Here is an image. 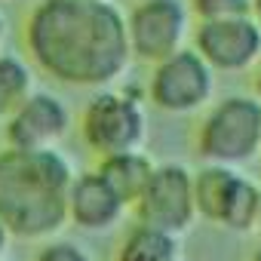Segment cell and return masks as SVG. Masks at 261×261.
<instances>
[{"label": "cell", "mask_w": 261, "mask_h": 261, "mask_svg": "<svg viewBox=\"0 0 261 261\" xmlns=\"http://www.w3.org/2000/svg\"><path fill=\"white\" fill-rule=\"evenodd\" d=\"M28 46L65 83L101 86L129 62L123 16L105 0H43L28 19Z\"/></svg>", "instance_id": "1"}, {"label": "cell", "mask_w": 261, "mask_h": 261, "mask_svg": "<svg viewBox=\"0 0 261 261\" xmlns=\"http://www.w3.org/2000/svg\"><path fill=\"white\" fill-rule=\"evenodd\" d=\"M68 163L49 151L10 148L0 154V221L10 233L43 237L68 218Z\"/></svg>", "instance_id": "2"}, {"label": "cell", "mask_w": 261, "mask_h": 261, "mask_svg": "<svg viewBox=\"0 0 261 261\" xmlns=\"http://www.w3.org/2000/svg\"><path fill=\"white\" fill-rule=\"evenodd\" d=\"M261 145V101L233 95L224 98L200 129V154L212 163L249 160Z\"/></svg>", "instance_id": "3"}, {"label": "cell", "mask_w": 261, "mask_h": 261, "mask_svg": "<svg viewBox=\"0 0 261 261\" xmlns=\"http://www.w3.org/2000/svg\"><path fill=\"white\" fill-rule=\"evenodd\" d=\"M142 133H145V117L129 95L105 92L92 98L83 114V136L89 148L98 151L101 157L133 151L142 142Z\"/></svg>", "instance_id": "4"}, {"label": "cell", "mask_w": 261, "mask_h": 261, "mask_svg": "<svg viewBox=\"0 0 261 261\" xmlns=\"http://www.w3.org/2000/svg\"><path fill=\"white\" fill-rule=\"evenodd\" d=\"M139 203V218L148 227L181 233L194 218V181L181 166H160L151 172Z\"/></svg>", "instance_id": "5"}, {"label": "cell", "mask_w": 261, "mask_h": 261, "mask_svg": "<svg viewBox=\"0 0 261 261\" xmlns=\"http://www.w3.org/2000/svg\"><path fill=\"white\" fill-rule=\"evenodd\" d=\"M212 92V71L200 59V53L175 49L157 65V74L151 80V98L157 108L181 114L203 105Z\"/></svg>", "instance_id": "6"}, {"label": "cell", "mask_w": 261, "mask_h": 261, "mask_svg": "<svg viewBox=\"0 0 261 261\" xmlns=\"http://www.w3.org/2000/svg\"><path fill=\"white\" fill-rule=\"evenodd\" d=\"M185 7L178 0H142L126 25L129 49L139 59L163 62L172 56L185 37Z\"/></svg>", "instance_id": "7"}, {"label": "cell", "mask_w": 261, "mask_h": 261, "mask_svg": "<svg viewBox=\"0 0 261 261\" xmlns=\"http://www.w3.org/2000/svg\"><path fill=\"white\" fill-rule=\"evenodd\" d=\"M197 49L200 59L209 68L221 71H240L252 65L261 53V28L249 16L233 19H209L197 31Z\"/></svg>", "instance_id": "8"}, {"label": "cell", "mask_w": 261, "mask_h": 261, "mask_svg": "<svg viewBox=\"0 0 261 261\" xmlns=\"http://www.w3.org/2000/svg\"><path fill=\"white\" fill-rule=\"evenodd\" d=\"M68 129V111L53 95H28L10 117L7 139L13 148L22 151H40L59 142Z\"/></svg>", "instance_id": "9"}, {"label": "cell", "mask_w": 261, "mask_h": 261, "mask_svg": "<svg viewBox=\"0 0 261 261\" xmlns=\"http://www.w3.org/2000/svg\"><path fill=\"white\" fill-rule=\"evenodd\" d=\"M123 212V203L117 200V194L101 181L98 172L80 175L77 181H71L68 188V215L86 227V230H98V227H111Z\"/></svg>", "instance_id": "10"}, {"label": "cell", "mask_w": 261, "mask_h": 261, "mask_svg": "<svg viewBox=\"0 0 261 261\" xmlns=\"http://www.w3.org/2000/svg\"><path fill=\"white\" fill-rule=\"evenodd\" d=\"M151 172H154L151 160L142 157V154H136V151L108 154V157L101 160V169H98L101 181L117 194V200H120L123 206H126V203H136V200L142 197V191H145Z\"/></svg>", "instance_id": "11"}, {"label": "cell", "mask_w": 261, "mask_h": 261, "mask_svg": "<svg viewBox=\"0 0 261 261\" xmlns=\"http://www.w3.org/2000/svg\"><path fill=\"white\" fill-rule=\"evenodd\" d=\"M237 172H230L224 163H215L209 169H203L194 181V209L209 218V221H218L224 218V209L230 203V194H233V185H237Z\"/></svg>", "instance_id": "12"}, {"label": "cell", "mask_w": 261, "mask_h": 261, "mask_svg": "<svg viewBox=\"0 0 261 261\" xmlns=\"http://www.w3.org/2000/svg\"><path fill=\"white\" fill-rule=\"evenodd\" d=\"M117 261H175V237L142 224L126 237Z\"/></svg>", "instance_id": "13"}, {"label": "cell", "mask_w": 261, "mask_h": 261, "mask_svg": "<svg viewBox=\"0 0 261 261\" xmlns=\"http://www.w3.org/2000/svg\"><path fill=\"white\" fill-rule=\"evenodd\" d=\"M258 209H261V191L240 175L237 185H233V194H230V203L224 209L221 224L230 227V230H249L252 224H258Z\"/></svg>", "instance_id": "14"}, {"label": "cell", "mask_w": 261, "mask_h": 261, "mask_svg": "<svg viewBox=\"0 0 261 261\" xmlns=\"http://www.w3.org/2000/svg\"><path fill=\"white\" fill-rule=\"evenodd\" d=\"M28 89H31L28 68L19 59L4 56V59H0V117L13 114L28 98Z\"/></svg>", "instance_id": "15"}, {"label": "cell", "mask_w": 261, "mask_h": 261, "mask_svg": "<svg viewBox=\"0 0 261 261\" xmlns=\"http://www.w3.org/2000/svg\"><path fill=\"white\" fill-rule=\"evenodd\" d=\"M194 10L203 22L209 19H233V16H249L252 0H194Z\"/></svg>", "instance_id": "16"}, {"label": "cell", "mask_w": 261, "mask_h": 261, "mask_svg": "<svg viewBox=\"0 0 261 261\" xmlns=\"http://www.w3.org/2000/svg\"><path fill=\"white\" fill-rule=\"evenodd\" d=\"M37 261H89V258L77 246H71V243H53V246H46L40 252Z\"/></svg>", "instance_id": "17"}, {"label": "cell", "mask_w": 261, "mask_h": 261, "mask_svg": "<svg viewBox=\"0 0 261 261\" xmlns=\"http://www.w3.org/2000/svg\"><path fill=\"white\" fill-rule=\"evenodd\" d=\"M7 237H10V230H7V224H4V221H0V252L7 249Z\"/></svg>", "instance_id": "18"}, {"label": "cell", "mask_w": 261, "mask_h": 261, "mask_svg": "<svg viewBox=\"0 0 261 261\" xmlns=\"http://www.w3.org/2000/svg\"><path fill=\"white\" fill-rule=\"evenodd\" d=\"M252 10H255V16L261 19V0H252Z\"/></svg>", "instance_id": "19"}, {"label": "cell", "mask_w": 261, "mask_h": 261, "mask_svg": "<svg viewBox=\"0 0 261 261\" xmlns=\"http://www.w3.org/2000/svg\"><path fill=\"white\" fill-rule=\"evenodd\" d=\"M0 40H4V19H0Z\"/></svg>", "instance_id": "20"}, {"label": "cell", "mask_w": 261, "mask_h": 261, "mask_svg": "<svg viewBox=\"0 0 261 261\" xmlns=\"http://www.w3.org/2000/svg\"><path fill=\"white\" fill-rule=\"evenodd\" d=\"M258 98H261V74H258Z\"/></svg>", "instance_id": "21"}, {"label": "cell", "mask_w": 261, "mask_h": 261, "mask_svg": "<svg viewBox=\"0 0 261 261\" xmlns=\"http://www.w3.org/2000/svg\"><path fill=\"white\" fill-rule=\"evenodd\" d=\"M252 261H261V249H258V252H255V258H252Z\"/></svg>", "instance_id": "22"}, {"label": "cell", "mask_w": 261, "mask_h": 261, "mask_svg": "<svg viewBox=\"0 0 261 261\" xmlns=\"http://www.w3.org/2000/svg\"><path fill=\"white\" fill-rule=\"evenodd\" d=\"M258 224H261V209H258Z\"/></svg>", "instance_id": "23"}]
</instances>
